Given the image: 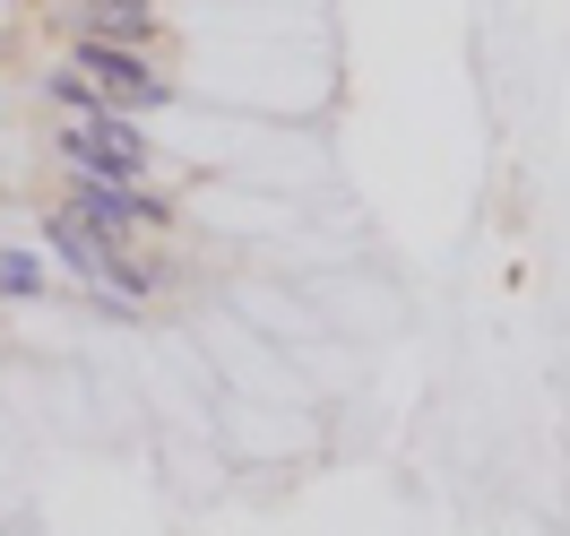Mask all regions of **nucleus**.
<instances>
[{"label":"nucleus","mask_w":570,"mask_h":536,"mask_svg":"<svg viewBox=\"0 0 570 536\" xmlns=\"http://www.w3.org/2000/svg\"><path fill=\"white\" fill-rule=\"evenodd\" d=\"M61 156H70L78 174H96V182H139L147 174V139L121 121V113H105V121H70V130H61Z\"/></svg>","instance_id":"obj_1"},{"label":"nucleus","mask_w":570,"mask_h":536,"mask_svg":"<svg viewBox=\"0 0 570 536\" xmlns=\"http://www.w3.org/2000/svg\"><path fill=\"white\" fill-rule=\"evenodd\" d=\"M147 27H156V18H147V9H130V0H105V9L87 18V36H105V43H130V52L147 43Z\"/></svg>","instance_id":"obj_3"},{"label":"nucleus","mask_w":570,"mask_h":536,"mask_svg":"<svg viewBox=\"0 0 570 536\" xmlns=\"http://www.w3.org/2000/svg\"><path fill=\"white\" fill-rule=\"evenodd\" d=\"M52 251H61V260H70L78 277H96V269H105V251H96V234H87V225H78V216H52Z\"/></svg>","instance_id":"obj_4"},{"label":"nucleus","mask_w":570,"mask_h":536,"mask_svg":"<svg viewBox=\"0 0 570 536\" xmlns=\"http://www.w3.org/2000/svg\"><path fill=\"white\" fill-rule=\"evenodd\" d=\"M52 96H61V113H78V121H105V96H96V87H78V70H61V78H52Z\"/></svg>","instance_id":"obj_5"},{"label":"nucleus","mask_w":570,"mask_h":536,"mask_svg":"<svg viewBox=\"0 0 570 536\" xmlns=\"http://www.w3.org/2000/svg\"><path fill=\"white\" fill-rule=\"evenodd\" d=\"M70 70L78 78H96L112 105H165V78L147 70V52H130V43H105V36H78V52H70Z\"/></svg>","instance_id":"obj_2"}]
</instances>
